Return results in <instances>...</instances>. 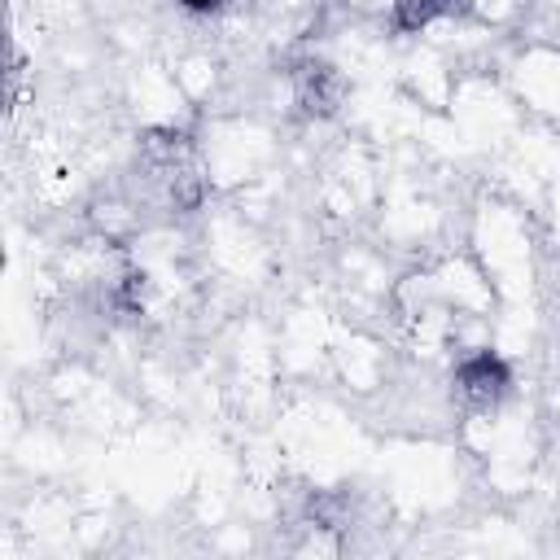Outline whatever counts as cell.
<instances>
[{
	"mask_svg": "<svg viewBox=\"0 0 560 560\" xmlns=\"http://www.w3.org/2000/svg\"><path fill=\"white\" fill-rule=\"evenodd\" d=\"M459 381H464L468 394H477V398H494V394L508 385V368H503L499 354L481 350V354H472V359L459 368Z\"/></svg>",
	"mask_w": 560,
	"mask_h": 560,
	"instance_id": "6da1fadb",
	"label": "cell"
},
{
	"mask_svg": "<svg viewBox=\"0 0 560 560\" xmlns=\"http://www.w3.org/2000/svg\"><path fill=\"white\" fill-rule=\"evenodd\" d=\"M442 13V0H394V22L402 31H420Z\"/></svg>",
	"mask_w": 560,
	"mask_h": 560,
	"instance_id": "7a4b0ae2",
	"label": "cell"
},
{
	"mask_svg": "<svg viewBox=\"0 0 560 560\" xmlns=\"http://www.w3.org/2000/svg\"><path fill=\"white\" fill-rule=\"evenodd\" d=\"M179 4H184L188 13H214V9L223 4V0H179Z\"/></svg>",
	"mask_w": 560,
	"mask_h": 560,
	"instance_id": "3957f363",
	"label": "cell"
}]
</instances>
